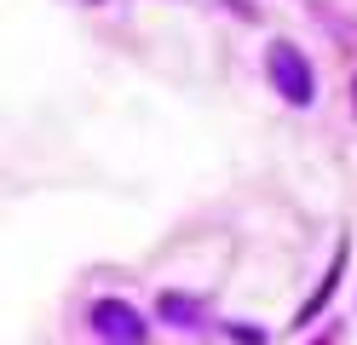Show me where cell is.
<instances>
[{"mask_svg": "<svg viewBox=\"0 0 357 345\" xmlns=\"http://www.w3.org/2000/svg\"><path fill=\"white\" fill-rule=\"evenodd\" d=\"M265 75H271L277 98H288L294 109L311 104V92H317V75H311V63L294 40H271V52H265Z\"/></svg>", "mask_w": 357, "mask_h": 345, "instance_id": "6da1fadb", "label": "cell"}, {"mask_svg": "<svg viewBox=\"0 0 357 345\" xmlns=\"http://www.w3.org/2000/svg\"><path fill=\"white\" fill-rule=\"evenodd\" d=\"M86 328L109 345H139L144 339V316L127 305V299H98L93 311H86Z\"/></svg>", "mask_w": 357, "mask_h": 345, "instance_id": "7a4b0ae2", "label": "cell"}, {"mask_svg": "<svg viewBox=\"0 0 357 345\" xmlns=\"http://www.w3.org/2000/svg\"><path fill=\"white\" fill-rule=\"evenodd\" d=\"M155 311H162L167 322H173V328H202V299H185V293H162V305H155Z\"/></svg>", "mask_w": 357, "mask_h": 345, "instance_id": "3957f363", "label": "cell"}]
</instances>
